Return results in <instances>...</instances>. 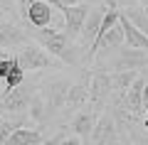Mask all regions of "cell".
<instances>
[{
	"label": "cell",
	"mask_w": 148,
	"mask_h": 145,
	"mask_svg": "<svg viewBox=\"0 0 148 145\" xmlns=\"http://www.w3.org/2000/svg\"><path fill=\"white\" fill-rule=\"evenodd\" d=\"M35 39L37 44H42L52 57L62 59L64 64H77V52H79V44H74V39H69L64 32L59 30H52V27H35Z\"/></svg>",
	"instance_id": "cell-1"
},
{
	"label": "cell",
	"mask_w": 148,
	"mask_h": 145,
	"mask_svg": "<svg viewBox=\"0 0 148 145\" xmlns=\"http://www.w3.org/2000/svg\"><path fill=\"white\" fill-rule=\"evenodd\" d=\"M69 86H72V81L64 79V76H54V79H49V81L42 86L40 93H42V99H45V116H47V120L54 118V116L64 108Z\"/></svg>",
	"instance_id": "cell-2"
},
{
	"label": "cell",
	"mask_w": 148,
	"mask_h": 145,
	"mask_svg": "<svg viewBox=\"0 0 148 145\" xmlns=\"http://www.w3.org/2000/svg\"><path fill=\"white\" fill-rule=\"evenodd\" d=\"M15 54H17V62H20V67L25 71H40V69H52L54 67L52 54L42 44H35V42H22L15 49Z\"/></svg>",
	"instance_id": "cell-3"
},
{
	"label": "cell",
	"mask_w": 148,
	"mask_h": 145,
	"mask_svg": "<svg viewBox=\"0 0 148 145\" xmlns=\"http://www.w3.org/2000/svg\"><path fill=\"white\" fill-rule=\"evenodd\" d=\"M32 96H35V84H20L0 96V113H27Z\"/></svg>",
	"instance_id": "cell-4"
},
{
	"label": "cell",
	"mask_w": 148,
	"mask_h": 145,
	"mask_svg": "<svg viewBox=\"0 0 148 145\" xmlns=\"http://www.w3.org/2000/svg\"><path fill=\"white\" fill-rule=\"evenodd\" d=\"M146 64H148V52L131 49V47H121V49H116V57L111 59L109 69L111 71H138Z\"/></svg>",
	"instance_id": "cell-5"
},
{
	"label": "cell",
	"mask_w": 148,
	"mask_h": 145,
	"mask_svg": "<svg viewBox=\"0 0 148 145\" xmlns=\"http://www.w3.org/2000/svg\"><path fill=\"white\" fill-rule=\"evenodd\" d=\"M114 93V81H111V71H94L89 79V103L96 111L111 99Z\"/></svg>",
	"instance_id": "cell-6"
},
{
	"label": "cell",
	"mask_w": 148,
	"mask_h": 145,
	"mask_svg": "<svg viewBox=\"0 0 148 145\" xmlns=\"http://www.w3.org/2000/svg\"><path fill=\"white\" fill-rule=\"evenodd\" d=\"M119 143V128L114 116L104 113L96 118V125L89 135V145H116Z\"/></svg>",
	"instance_id": "cell-7"
},
{
	"label": "cell",
	"mask_w": 148,
	"mask_h": 145,
	"mask_svg": "<svg viewBox=\"0 0 148 145\" xmlns=\"http://www.w3.org/2000/svg\"><path fill=\"white\" fill-rule=\"evenodd\" d=\"M89 10L91 7L86 5H67L62 10V17H64V35L69 37V39H79V35H82V27H84V20H86V15H89Z\"/></svg>",
	"instance_id": "cell-8"
},
{
	"label": "cell",
	"mask_w": 148,
	"mask_h": 145,
	"mask_svg": "<svg viewBox=\"0 0 148 145\" xmlns=\"http://www.w3.org/2000/svg\"><path fill=\"white\" fill-rule=\"evenodd\" d=\"M96 108L94 106H84V108H79L77 113L72 116V123H69V128H72V133L77 135V138H82V140H89V135H91V130H94V125H96Z\"/></svg>",
	"instance_id": "cell-9"
},
{
	"label": "cell",
	"mask_w": 148,
	"mask_h": 145,
	"mask_svg": "<svg viewBox=\"0 0 148 145\" xmlns=\"http://www.w3.org/2000/svg\"><path fill=\"white\" fill-rule=\"evenodd\" d=\"M123 39H126V37H123V27H121V22H116L109 32H104V35L96 37V42L91 44V49H89V59H94L101 49H121Z\"/></svg>",
	"instance_id": "cell-10"
},
{
	"label": "cell",
	"mask_w": 148,
	"mask_h": 145,
	"mask_svg": "<svg viewBox=\"0 0 148 145\" xmlns=\"http://www.w3.org/2000/svg\"><path fill=\"white\" fill-rule=\"evenodd\" d=\"M22 7H27L25 15L32 27H47L52 22V5L45 0H27V3L22 0Z\"/></svg>",
	"instance_id": "cell-11"
},
{
	"label": "cell",
	"mask_w": 148,
	"mask_h": 145,
	"mask_svg": "<svg viewBox=\"0 0 148 145\" xmlns=\"http://www.w3.org/2000/svg\"><path fill=\"white\" fill-rule=\"evenodd\" d=\"M101 20H104V7H91L89 15L84 20V27H82V35H79V47L82 44H94L96 37H99V27H101Z\"/></svg>",
	"instance_id": "cell-12"
},
{
	"label": "cell",
	"mask_w": 148,
	"mask_h": 145,
	"mask_svg": "<svg viewBox=\"0 0 148 145\" xmlns=\"http://www.w3.org/2000/svg\"><path fill=\"white\" fill-rule=\"evenodd\" d=\"M143 86H146V79L136 76V81L128 86L126 99H123V103H126V108H128V116H133V118L143 116Z\"/></svg>",
	"instance_id": "cell-13"
},
{
	"label": "cell",
	"mask_w": 148,
	"mask_h": 145,
	"mask_svg": "<svg viewBox=\"0 0 148 145\" xmlns=\"http://www.w3.org/2000/svg\"><path fill=\"white\" fill-rule=\"evenodd\" d=\"M84 106H89V81H77V84H72V86H69L64 111L77 113V111L84 108Z\"/></svg>",
	"instance_id": "cell-14"
},
{
	"label": "cell",
	"mask_w": 148,
	"mask_h": 145,
	"mask_svg": "<svg viewBox=\"0 0 148 145\" xmlns=\"http://www.w3.org/2000/svg\"><path fill=\"white\" fill-rule=\"evenodd\" d=\"M121 27H123V47H131V49H143V52H148V35H143L141 30H138L136 25H133L131 20H128L126 15H121Z\"/></svg>",
	"instance_id": "cell-15"
},
{
	"label": "cell",
	"mask_w": 148,
	"mask_h": 145,
	"mask_svg": "<svg viewBox=\"0 0 148 145\" xmlns=\"http://www.w3.org/2000/svg\"><path fill=\"white\" fill-rule=\"evenodd\" d=\"M22 42H27V37L20 27L8 20H0V49H12V47H20Z\"/></svg>",
	"instance_id": "cell-16"
},
{
	"label": "cell",
	"mask_w": 148,
	"mask_h": 145,
	"mask_svg": "<svg viewBox=\"0 0 148 145\" xmlns=\"http://www.w3.org/2000/svg\"><path fill=\"white\" fill-rule=\"evenodd\" d=\"M42 143H45V138H42L40 130H35V128H17L3 145H42Z\"/></svg>",
	"instance_id": "cell-17"
},
{
	"label": "cell",
	"mask_w": 148,
	"mask_h": 145,
	"mask_svg": "<svg viewBox=\"0 0 148 145\" xmlns=\"http://www.w3.org/2000/svg\"><path fill=\"white\" fill-rule=\"evenodd\" d=\"M138 71H111V81H114V93H126L128 86L136 81Z\"/></svg>",
	"instance_id": "cell-18"
},
{
	"label": "cell",
	"mask_w": 148,
	"mask_h": 145,
	"mask_svg": "<svg viewBox=\"0 0 148 145\" xmlns=\"http://www.w3.org/2000/svg\"><path fill=\"white\" fill-rule=\"evenodd\" d=\"M27 116H30L37 125L47 123V116H45V99H42V93H40V91H35V96H32L30 106H27Z\"/></svg>",
	"instance_id": "cell-19"
},
{
	"label": "cell",
	"mask_w": 148,
	"mask_h": 145,
	"mask_svg": "<svg viewBox=\"0 0 148 145\" xmlns=\"http://www.w3.org/2000/svg\"><path fill=\"white\" fill-rule=\"evenodd\" d=\"M123 15H126L128 20H131L133 25L143 32V35H148V7H146V10H141V7H133V5H131V7H126Z\"/></svg>",
	"instance_id": "cell-20"
},
{
	"label": "cell",
	"mask_w": 148,
	"mask_h": 145,
	"mask_svg": "<svg viewBox=\"0 0 148 145\" xmlns=\"http://www.w3.org/2000/svg\"><path fill=\"white\" fill-rule=\"evenodd\" d=\"M20 84H25V69L20 67V62L15 64V67L8 71V76L3 79V86H5V91H10V88L20 86Z\"/></svg>",
	"instance_id": "cell-21"
},
{
	"label": "cell",
	"mask_w": 148,
	"mask_h": 145,
	"mask_svg": "<svg viewBox=\"0 0 148 145\" xmlns=\"http://www.w3.org/2000/svg\"><path fill=\"white\" fill-rule=\"evenodd\" d=\"M148 111V81H146V86H143V113Z\"/></svg>",
	"instance_id": "cell-22"
},
{
	"label": "cell",
	"mask_w": 148,
	"mask_h": 145,
	"mask_svg": "<svg viewBox=\"0 0 148 145\" xmlns=\"http://www.w3.org/2000/svg\"><path fill=\"white\" fill-rule=\"evenodd\" d=\"M45 3H49V5H52V7H57L59 12L64 10V5H62V0H45Z\"/></svg>",
	"instance_id": "cell-23"
},
{
	"label": "cell",
	"mask_w": 148,
	"mask_h": 145,
	"mask_svg": "<svg viewBox=\"0 0 148 145\" xmlns=\"http://www.w3.org/2000/svg\"><path fill=\"white\" fill-rule=\"evenodd\" d=\"M116 3H119V5H128V7H131V5H136V3H141V0H116Z\"/></svg>",
	"instance_id": "cell-24"
},
{
	"label": "cell",
	"mask_w": 148,
	"mask_h": 145,
	"mask_svg": "<svg viewBox=\"0 0 148 145\" xmlns=\"http://www.w3.org/2000/svg\"><path fill=\"white\" fill-rule=\"evenodd\" d=\"M79 3H82V0H62L64 7H67V5H79Z\"/></svg>",
	"instance_id": "cell-25"
},
{
	"label": "cell",
	"mask_w": 148,
	"mask_h": 145,
	"mask_svg": "<svg viewBox=\"0 0 148 145\" xmlns=\"http://www.w3.org/2000/svg\"><path fill=\"white\" fill-rule=\"evenodd\" d=\"M8 5H10V0H0V10H5Z\"/></svg>",
	"instance_id": "cell-26"
},
{
	"label": "cell",
	"mask_w": 148,
	"mask_h": 145,
	"mask_svg": "<svg viewBox=\"0 0 148 145\" xmlns=\"http://www.w3.org/2000/svg\"><path fill=\"white\" fill-rule=\"evenodd\" d=\"M8 54H10V52H8V49H0V62H3V59H5Z\"/></svg>",
	"instance_id": "cell-27"
},
{
	"label": "cell",
	"mask_w": 148,
	"mask_h": 145,
	"mask_svg": "<svg viewBox=\"0 0 148 145\" xmlns=\"http://www.w3.org/2000/svg\"><path fill=\"white\" fill-rule=\"evenodd\" d=\"M143 125H146V128H148V111H146V113H143Z\"/></svg>",
	"instance_id": "cell-28"
}]
</instances>
